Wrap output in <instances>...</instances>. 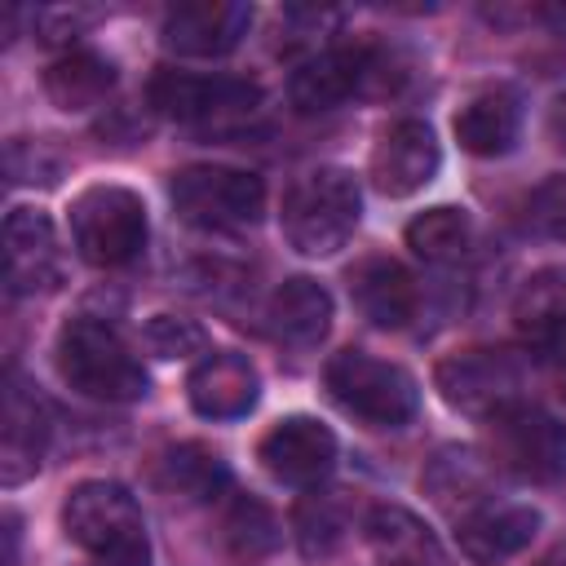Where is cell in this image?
<instances>
[{
  "instance_id": "1",
  "label": "cell",
  "mask_w": 566,
  "mask_h": 566,
  "mask_svg": "<svg viewBox=\"0 0 566 566\" xmlns=\"http://www.w3.org/2000/svg\"><path fill=\"white\" fill-rule=\"evenodd\" d=\"M66 535L102 566H150V531L128 486L93 478L80 482L62 504Z\"/></svg>"
},
{
  "instance_id": "2",
  "label": "cell",
  "mask_w": 566,
  "mask_h": 566,
  "mask_svg": "<svg viewBox=\"0 0 566 566\" xmlns=\"http://www.w3.org/2000/svg\"><path fill=\"white\" fill-rule=\"evenodd\" d=\"M57 371L62 380L93 402H137L146 394V371L115 327L102 318H71L57 332Z\"/></svg>"
},
{
  "instance_id": "3",
  "label": "cell",
  "mask_w": 566,
  "mask_h": 566,
  "mask_svg": "<svg viewBox=\"0 0 566 566\" xmlns=\"http://www.w3.org/2000/svg\"><path fill=\"white\" fill-rule=\"evenodd\" d=\"M363 212V195L354 172L314 168L292 181L283 195V234L301 256H332L349 243Z\"/></svg>"
},
{
  "instance_id": "4",
  "label": "cell",
  "mask_w": 566,
  "mask_h": 566,
  "mask_svg": "<svg viewBox=\"0 0 566 566\" xmlns=\"http://www.w3.org/2000/svg\"><path fill=\"white\" fill-rule=\"evenodd\" d=\"M172 208L186 226L230 234L256 226L265 212V186L248 168L230 164H190L172 177Z\"/></svg>"
},
{
  "instance_id": "5",
  "label": "cell",
  "mask_w": 566,
  "mask_h": 566,
  "mask_svg": "<svg viewBox=\"0 0 566 566\" xmlns=\"http://www.w3.org/2000/svg\"><path fill=\"white\" fill-rule=\"evenodd\" d=\"M323 380H327V394L349 416H358V420H367L376 429H398L420 407V385L411 380V371H402L398 363L371 358L363 349L332 354Z\"/></svg>"
},
{
  "instance_id": "6",
  "label": "cell",
  "mask_w": 566,
  "mask_h": 566,
  "mask_svg": "<svg viewBox=\"0 0 566 566\" xmlns=\"http://www.w3.org/2000/svg\"><path fill=\"white\" fill-rule=\"evenodd\" d=\"M71 234L88 265L119 270L146 248V203L124 186H88L71 199Z\"/></svg>"
},
{
  "instance_id": "7",
  "label": "cell",
  "mask_w": 566,
  "mask_h": 566,
  "mask_svg": "<svg viewBox=\"0 0 566 566\" xmlns=\"http://www.w3.org/2000/svg\"><path fill=\"white\" fill-rule=\"evenodd\" d=\"M150 106L164 119L199 124V128H239L261 111V88L239 75H190L159 66L146 84Z\"/></svg>"
},
{
  "instance_id": "8",
  "label": "cell",
  "mask_w": 566,
  "mask_h": 566,
  "mask_svg": "<svg viewBox=\"0 0 566 566\" xmlns=\"http://www.w3.org/2000/svg\"><path fill=\"white\" fill-rule=\"evenodd\" d=\"M491 455L526 478V482H562L566 478V424L535 407V402H513L504 411H495L491 420Z\"/></svg>"
},
{
  "instance_id": "9",
  "label": "cell",
  "mask_w": 566,
  "mask_h": 566,
  "mask_svg": "<svg viewBox=\"0 0 566 566\" xmlns=\"http://www.w3.org/2000/svg\"><path fill=\"white\" fill-rule=\"evenodd\" d=\"M433 385L455 411L491 420L495 411L522 402V363L509 349H464L438 363Z\"/></svg>"
},
{
  "instance_id": "10",
  "label": "cell",
  "mask_w": 566,
  "mask_h": 566,
  "mask_svg": "<svg viewBox=\"0 0 566 566\" xmlns=\"http://www.w3.org/2000/svg\"><path fill=\"white\" fill-rule=\"evenodd\" d=\"M256 460L274 482L310 491L336 469V433L314 416H287L261 438Z\"/></svg>"
},
{
  "instance_id": "11",
  "label": "cell",
  "mask_w": 566,
  "mask_h": 566,
  "mask_svg": "<svg viewBox=\"0 0 566 566\" xmlns=\"http://www.w3.org/2000/svg\"><path fill=\"white\" fill-rule=\"evenodd\" d=\"M4 283L13 296H40L62 283L57 230L40 208H13L4 217Z\"/></svg>"
},
{
  "instance_id": "12",
  "label": "cell",
  "mask_w": 566,
  "mask_h": 566,
  "mask_svg": "<svg viewBox=\"0 0 566 566\" xmlns=\"http://www.w3.org/2000/svg\"><path fill=\"white\" fill-rule=\"evenodd\" d=\"M438 164H442V150L433 128L424 119H398L380 133L371 150V181L380 195L407 199L438 177Z\"/></svg>"
},
{
  "instance_id": "13",
  "label": "cell",
  "mask_w": 566,
  "mask_h": 566,
  "mask_svg": "<svg viewBox=\"0 0 566 566\" xmlns=\"http://www.w3.org/2000/svg\"><path fill=\"white\" fill-rule=\"evenodd\" d=\"M252 27V9L239 0H186L164 13V44L181 57H226Z\"/></svg>"
},
{
  "instance_id": "14",
  "label": "cell",
  "mask_w": 566,
  "mask_h": 566,
  "mask_svg": "<svg viewBox=\"0 0 566 566\" xmlns=\"http://www.w3.org/2000/svg\"><path fill=\"white\" fill-rule=\"evenodd\" d=\"M49 433H53V424H49L44 398L27 380L9 376V385H4V424H0V482L4 486H18L40 469V460L49 451Z\"/></svg>"
},
{
  "instance_id": "15",
  "label": "cell",
  "mask_w": 566,
  "mask_h": 566,
  "mask_svg": "<svg viewBox=\"0 0 566 566\" xmlns=\"http://www.w3.org/2000/svg\"><path fill=\"white\" fill-rule=\"evenodd\" d=\"M539 531V513L531 504H513V500H482L478 509L455 517V539L460 553L478 566H495L517 557Z\"/></svg>"
},
{
  "instance_id": "16",
  "label": "cell",
  "mask_w": 566,
  "mask_h": 566,
  "mask_svg": "<svg viewBox=\"0 0 566 566\" xmlns=\"http://www.w3.org/2000/svg\"><path fill=\"white\" fill-rule=\"evenodd\" d=\"M367 84V44L354 49H314L287 80V97L301 115H323Z\"/></svg>"
},
{
  "instance_id": "17",
  "label": "cell",
  "mask_w": 566,
  "mask_h": 566,
  "mask_svg": "<svg viewBox=\"0 0 566 566\" xmlns=\"http://www.w3.org/2000/svg\"><path fill=\"white\" fill-rule=\"evenodd\" d=\"M256 394H261L256 367L234 349L203 354L186 380V398L203 420H239L256 407Z\"/></svg>"
},
{
  "instance_id": "18",
  "label": "cell",
  "mask_w": 566,
  "mask_h": 566,
  "mask_svg": "<svg viewBox=\"0 0 566 566\" xmlns=\"http://www.w3.org/2000/svg\"><path fill=\"white\" fill-rule=\"evenodd\" d=\"M349 296L354 305L363 310L367 323L376 327H407L420 310V292H416V279L407 274L402 261L394 256H367L349 270Z\"/></svg>"
},
{
  "instance_id": "19",
  "label": "cell",
  "mask_w": 566,
  "mask_h": 566,
  "mask_svg": "<svg viewBox=\"0 0 566 566\" xmlns=\"http://www.w3.org/2000/svg\"><path fill=\"white\" fill-rule=\"evenodd\" d=\"M363 535L380 566H455L447 544L402 504H376L363 522Z\"/></svg>"
},
{
  "instance_id": "20",
  "label": "cell",
  "mask_w": 566,
  "mask_h": 566,
  "mask_svg": "<svg viewBox=\"0 0 566 566\" xmlns=\"http://www.w3.org/2000/svg\"><path fill=\"white\" fill-rule=\"evenodd\" d=\"M265 318H270V332H274L283 345L310 349V345H318V340L327 336V327H332V296H327V287H323L318 279L296 274V279H283V283L274 287V296H270V305H265Z\"/></svg>"
},
{
  "instance_id": "21",
  "label": "cell",
  "mask_w": 566,
  "mask_h": 566,
  "mask_svg": "<svg viewBox=\"0 0 566 566\" xmlns=\"http://www.w3.org/2000/svg\"><path fill=\"white\" fill-rule=\"evenodd\" d=\"M517 133H522V102L513 88H486V93L469 97L455 115V142L482 159L509 155Z\"/></svg>"
},
{
  "instance_id": "22",
  "label": "cell",
  "mask_w": 566,
  "mask_h": 566,
  "mask_svg": "<svg viewBox=\"0 0 566 566\" xmlns=\"http://www.w3.org/2000/svg\"><path fill=\"white\" fill-rule=\"evenodd\" d=\"M513 323H517L522 340L535 349L566 345V265H544L517 287Z\"/></svg>"
},
{
  "instance_id": "23",
  "label": "cell",
  "mask_w": 566,
  "mask_h": 566,
  "mask_svg": "<svg viewBox=\"0 0 566 566\" xmlns=\"http://www.w3.org/2000/svg\"><path fill=\"white\" fill-rule=\"evenodd\" d=\"M115 88V66L93 49H71L44 71V93L57 111H88Z\"/></svg>"
},
{
  "instance_id": "24",
  "label": "cell",
  "mask_w": 566,
  "mask_h": 566,
  "mask_svg": "<svg viewBox=\"0 0 566 566\" xmlns=\"http://www.w3.org/2000/svg\"><path fill=\"white\" fill-rule=\"evenodd\" d=\"M159 482L186 500H199V504H212V500H226L230 495V473L221 464L217 451L199 447V442H181L172 451H164L159 460Z\"/></svg>"
},
{
  "instance_id": "25",
  "label": "cell",
  "mask_w": 566,
  "mask_h": 566,
  "mask_svg": "<svg viewBox=\"0 0 566 566\" xmlns=\"http://www.w3.org/2000/svg\"><path fill=\"white\" fill-rule=\"evenodd\" d=\"M473 243V221L464 208H429L407 226V248L424 261V265H455Z\"/></svg>"
},
{
  "instance_id": "26",
  "label": "cell",
  "mask_w": 566,
  "mask_h": 566,
  "mask_svg": "<svg viewBox=\"0 0 566 566\" xmlns=\"http://www.w3.org/2000/svg\"><path fill=\"white\" fill-rule=\"evenodd\" d=\"M221 544H226L234 557L256 562V557L274 553V544H279V522H274V513H270L261 500L230 491L226 504H221Z\"/></svg>"
},
{
  "instance_id": "27",
  "label": "cell",
  "mask_w": 566,
  "mask_h": 566,
  "mask_svg": "<svg viewBox=\"0 0 566 566\" xmlns=\"http://www.w3.org/2000/svg\"><path fill=\"white\" fill-rule=\"evenodd\" d=\"M424 486L433 491V500L438 504H469V509H478L482 504V495H486V464L473 455V451H442L433 464H429V473H424ZM464 509V513H469Z\"/></svg>"
},
{
  "instance_id": "28",
  "label": "cell",
  "mask_w": 566,
  "mask_h": 566,
  "mask_svg": "<svg viewBox=\"0 0 566 566\" xmlns=\"http://www.w3.org/2000/svg\"><path fill=\"white\" fill-rule=\"evenodd\" d=\"M292 531H296V544H301L305 557L332 553V548L340 544V535H345L340 504H336L332 495H318V491L301 495L296 509H292Z\"/></svg>"
},
{
  "instance_id": "29",
  "label": "cell",
  "mask_w": 566,
  "mask_h": 566,
  "mask_svg": "<svg viewBox=\"0 0 566 566\" xmlns=\"http://www.w3.org/2000/svg\"><path fill=\"white\" fill-rule=\"evenodd\" d=\"M146 345L159 358H190V354L203 349V327L181 318V314H155L146 323Z\"/></svg>"
},
{
  "instance_id": "30",
  "label": "cell",
  "mask_w": 566,
  "mask_h": 566,
  "mask_svg": "<svg viewBox=\"0 0 566 566\" xmlns=\"http://www.w3.org/2000/svg\"><path fill=\"white\" fill-rule=\"evenodd\" d=\"M526 221L539 234L566 243V172H557L544 186H535V195L526 199Z\"/></svg>"
},
{
  "instance_id": "31",
  "label": "cell",
  "mask_w": 566,
  "mask_h": 566,
  "mask_svg": "<svg viewBox=\"0 0 566 566\" xmlns=\"http://www.w3.org/2000/svg\"><path fill=\"white\" fill-rule=\"evenodd\" d=\"M84 22H88V13H80V9H40V13H35L40 40H49V44L75 40V35L84 31Z\"/></svg>"
},
{
  "instance_id": "32",
  "label": "cell",
  "mask_w": 566,
  "mask_h": 566,
  "mask_svg": "<svg viewBox=\"0 0 566 566\" xmlns=\"http://www.w3.org/2000/svg\"><path fill=\"white\" fill-rule=\"evenodd\" d=\"M548 128H553V137H557V146H566V93L553 102V119H548Z\"/></svg>"
},
{
  "instance_id": "33",
  "label": "cell",
  "mask_w": 566,
  "mask_h": 566,
  "mask_svg": "<svg viewBox=\"0 0 566 566\" xmlns=\"http://www.w3.org/2000/svg\"><path fill=\"white\" fill-rule=\"evenodd\" d=\"M553 566H566V562H553Z\"/></svg>"
}]
</instances>
